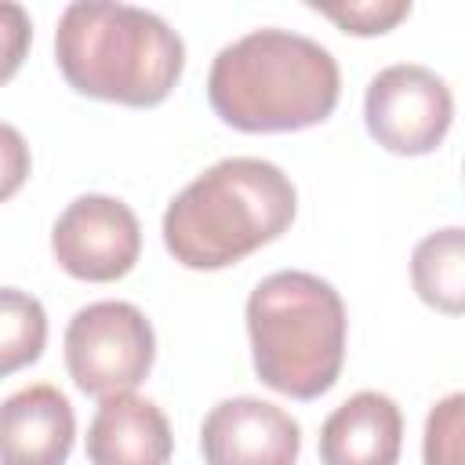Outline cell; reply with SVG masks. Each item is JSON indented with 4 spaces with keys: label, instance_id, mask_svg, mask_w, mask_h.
Returning a JSON list of instances; mask_svg holds the SVG:
<instances>
[{
    "label": "cell",
    "instance_id": "cell-1",
    "mask_svg": "<svg viewBox=\"0 0 465 465\" xmlns=\"http://www.w3.org/2000/svg\"><path fill=\"white\" fill-rule=\"evenodd\" d=\"M341 94L334 54L291 29H254L225 44L207 76L211 109L247 134L323 124Z\"/></svg>",
    "mask_w": 465,
    "mask_h": 465
},
{
    "label": "cell",
    "instance_id": "cell-2",
    "mask_svg": "<svg viewBox=\"0 0 465 465\" xmlns=\"http://www.w3.org/2000/svg\"><path fill=\"white\" fill-rule=\"evenodd\" d=\"M298 193L258 156H229L196 174L163 211V247L185 269H225L291 229Z\"/></svg>",
    "mask_w": 465,
    "mask_h": 465
},
{
    "label": "cell",
    "instance_id": "cell-3",
    "mask_svg": "<svg viewBox=\"0 0 465 465\" xmlns=\"http://www.w3.org/2000/svg\"><path fill=\"white\" fill-rule=\"evenodd\" d=\"M54 58L73 91L145 109L174 91L185 65V44L145 7L76 0L58 18Z\"/></svg>",
    "mask_w": 465,
    "mask_h": 465
},
{
    "label": "cell",
    "instance_id": "cell-4",
    "mask_svg": "<svg viewBox=\"0 0 465 465\" xmlns=\"http://www.w3.org/2000/svg\"><path fill=\"white\" fill-rule=\"evenodd\" d=\"M247 334L258 378L291 400H316L341 374L345 305L312 272L265 276L247 298Z\"/></svg>",
    "mask_w": 465,
    "mask_h": 465
},
{
    "label": "cell",
    "instance_id": "cell-5",
    "mask_svg": "<svg viewBox=\"0 0 465 465\" xmlns=\"http://www.w3.org/2000/svg\"><path fill=\"white\" fill-rule=\"evenodd\" d=\"M153 356V323L131 302H91L65 327V367L87 396L131 392L149 378Z\"/></svg>",
    "mask_w": 465,
    "mask_h": 465
},
{
    "label": "cell",
    "instance_id": "cell-6",
    "mask_svg": "<svg viewBox=\"0 0 465 465\" xmlns=\"http://www.w3.org/2000/svg\"><path fill=\"white\" fill-rule=\"evenodd\" d=\"M363 120L371 138L396 156L432 153L454 120V98L443 76L425 65L396 62L374 73L363 98Z\"/></svg>",
    "mask_w": 465,
    "mask_h": 465
},
{
    "label": "cell",
    "instance_id": "cell-7",
    "mask_svg": "<svg viewBox=\"0 0 465 465\" xmlns=\"http://www.w3.org/2000/svg\"><path fill=\"white\" fill-rule=\"evenodd\" d=\"M54 262L87 283H113L127 276L142 254V225L134 211L102 193L76 196L51 229Z\"/></svg>",
    "mask_w": 465,
    "mask_h": 465
},
{
    "label": "cell",
    "instance_id": "cell-8",
    "mask_svg": "<svg viewBox=\"0 0 465 465\" xmlns=\"http://www.w3.org/2000/svg\"><path fill=\"white\" fill-rule=\"evenodd\" d=\"M207 465H294L302 450L298 421L258 396H232L207 411L200 425Z\"/></svg>",
    "mask_w": 465,
    "mask_h": 465
},
{
    "label": "cell",
    "instance_id": "cell-9",
    "mask_svg": "<svg viewBox=\"0 0 465 465\" xmlns=\"http://www.w3.org/2000/svg\"><path fill=\"white\" fill-rule=\"evenodd\" d=\"M76 440L69 400L40 381L0 403V465H65Z\"/></svg>",
    "mask_w": 465,
    "mask_h": 465
},
{
    "label": "cell",
    "instance_id": "cell-10",
    "mask_svg": "<svg viewBox=\"0 0 465 465\" xmlns=\"http://www.w3.org/2000/svg\"><path fill=\"white\" fill-rule=\"evenodd\" d=\"M171 450V425L153 400L116 392L98 403L87 429L91 465H167Z\"/></svg>",
    "mask_w": 465,
    "mask_h": 465
},
{
    "label": "cell",
    "instance_id": "cell-11",
    "mask_svg": "<svg viewBox=\"0 0 465 465\" xmlns=\"http://www.w3.org/2000/svg\"><path fill=\"white\" fill-rule=\"evenodd\" d=\"M403 443V414L392 396L363 389L349 396L320 429L323 465H396Z\"/></svg>",
    "mask_w": 465,
    "mask_h": 465
},
{
    "label": "cell",
    "instance_id": "cell-12",
    "mask_svg": "<svg viewBox=\"0 0 465 465\" xmlns=\"http://www.w3.org/2000/svg\"><path fill=\"white\" fill-rule=\"evenodd\" d=\"M411 280L425 305L461 316L465 309V232L447 225L429 232L411 254Z\"/></svg>",
    "mask_w": 465,
    "mask_h": 465
},
{
    "label": "cell",
    "instance_id": "cell-13",
    "mask_svg": "<svg viewBox=\"0 0 465 465\" xmlns=\"http://www.w3.org/2000/svg\"><path fill=\"white\" fill-rule=\"evenodd\" d=\"M47 345L44 305L18 287H0V378L40 360Z\"/></svg>",
    "mask_w": 465,
    "mask_h": 465
},
{
    "label": "cell",
    "instance_id": "cell-14",
    "mask_svg": "<svg viewBox=\"0 0 465 465\" xmlns=\"http://www.w3.org/2000/svg\"><path fill=\"white\" fill-rule=\"evenodd\" d=\"M312 11L327 15L331 22H338L345 33L352 36H374V33H389L396 22H403L411 15L407 0H360V4H309Z\"/></svg>",
    "mask_w": 465,
    "mask_h": 465
},
{
    "label": "cell",
    "instance_id": "cell-15",
    "mask_svg": "<svg viewBox=\"0 0 465 465\" xmlns=\"http://www.w3.org/2000/svg\"><path fill=\"white\" fill-rule=\"evenodd\" d=\"M461 407L465 396L450 392L429 411L425 421V465H461Z\"/></svg>",
    "mask_w": 465,
    "mask_h": 465
},
{
    "label": "cell",
    "instance_id": "cell-16",
    "mask_svg": "<svg viewBox=\"0 0 465 465\" xmlns=\"http://www.w3.org/2000/svg\"><path fill=\"white\" fill-rule=\"evenodd\" d=\"M29 44H33L29 11L22 4L0 0V84H7L22 69L25 54H29Z\"/></svg>",
    "mask_w": 465,
    "mask_h": 465
},
{
    "label": "cell",
    "instance_id": "cell-17",
    "mask_svg": "<svg viewBox=\"0 0 465 465\" xmlns=\"http://www.w3.org/2000/svg\"><path fill=\"white\" fill-rule=\"evenodd\" d=\"M29 167H33V156H29L22 131L0 120V203L11 200L25 185Z\"/></svg>",
    "mask_w": 465,
    "mask_h": 465
}]
</instances>
